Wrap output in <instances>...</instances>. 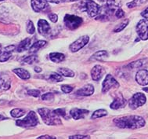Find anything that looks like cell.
<instances>
[{
    "label": "cell",
    "mask_w": 148,
    "mask_h": 139,
    "mask_svg": "<svg viewBox=\"0 0 148 139\" xmlns=\"http://www.w3.org/2000/svg\"><path fill=\"white\" fill-rule=\"evenodd\" d=\"M146 60H139V61H136V62H132L131 64H129V67H130L131 68H140L143 66V64H145Z\"/></svg>",
    "instance_id": "cell-31"
},
{
    "label": "cell",
    "mask_w": 148,
    "mask_h": 139,
    "mask_svg": "<svg viewBox=\"0 0 148 139\" xmlns=\"http://www.w3.org/2000/svg\"><path fill=\"white\" fill-rule=\"evenodd\" d=\"M0 1H3V0H0Z\"/></svg>",
    "instance_id": "cell-48"
},
{
    "label": "cell",
    "mask_w": 148,
    "mask_h": 139,
    "mask_svg": "<svg viewBox=\"0 0 148 139\" xmlns=\"http://www.w3.org/2000/svg\"><path fill=\"white\" fill-rule=\"evenodd\" d=\"M27 32L28 34H31V35H32L34 34L35 32V26H34V24H33V22L32 21H28L27 24Z\"/></svg>",
    "instance_id": "cell-32"
},
{
    "label": "cell",
    "mask_w": 148,
    "mask_h": 139,
    "mask_svg": "<svg viewBox=\"0 0 148 139\" xmlns=\"http://www.w3.org/2000/svg\"><path fill=\"white\" fill-rule=\"evenodd\" d=\"M49 80L53 82H61L63 81V75L57 72H51L49 74Z\"/></svg>",
    "instance_id": "cell-29"
},
{
    "label": "cell",
    "mask_w": 148,
    "mask_h": 139,
    "mask_svg": "<svg viewBox=\"0 0 148 139\" xmlns=\"http://www.w3.org/2000/svg\"><path fill=\"white\" fill-rule=\"evenodd\" d=\"M38 139H56V138L53 136H50V135H42L38 138Z\"/></svg>",
    "instance_id": "cell-40"
},
{
    "label": "cell",
    "mask_w": 148,
    "mask_h": 139,
    "mask_svg": "<svg viewBox=\"0 0 148 139\" xmlns=\"http://www.w3.org/2000/svg\"><path fill=\"white\" fill-rule=\"evenodd\" d=\"M35 71L36 72H42V68H41L35 67Z\"/></svg>",
    "instance_id": "cell-44"
},
{
    "label": "cell",
    "mask_w": 148,
    "mask_h": 139,
    "mask_svg": "<svg viewBox=\"0 0 148 139\" xmlns=\"http://www.w3.org/2000/svg\"><path fill=\"white\" fill-rule=\"evenodd\" d=\"M10 115L14 118H21L25 115V111L21 109H14L11 110Z\"/></svg>",
    "instance_id": "cell-27"
},
{
    "label": "cell",
    "mask_w": 148,
    "mask_h": 139,
    "mask_svg": "<svg viewBox=\"0 0 148 139\" xmlns=\"http://www.w3.org/2000/svg\"><path fill=\"white\" fill-rule=\"evenodd\" d=\"M47 45V42L45 40H38L37 42H35L32 46H31V47L29 48L30 53L32 54H35L36 52H38L40 49L43 48L44 46H46Z\"/></svg>",
    "instance_id": "cell-19"
},
{
    "label": "cell",
    "mask_w": 148,
    "mask_h": 139,
    "mask_svg": "<svg viewBox=\"0 0 148 139\" xmlns=\"http://www.w3.org/2000/svg\"><path fill=\"white\" fill-rule=\"evenodd\" d=\"M90 138V137L87 136V135H78V134H76V135H73V136L69 137V139H87Z\"/></svg>",
    "instance_id": "cell-38"
},
{
    "label": "cell",
    "mask_w": 148,
    "mask_h": 139,
    "mask_svg": "<svg viewBox=\"0 0 148 139\" xmlns=\"http://www.w3.org/2000/svg\"><path fill=\"white\" fill-rule=\"evenodd\" d=\"M58 72L60 75L65 77H74L75 76V72L71 69L67 68H60L58 69Z\"/></svg>",
    "instance_id": "cell-23"
},
{
    "label": "cell",
    "mask_w": 148,
    "mask_h": 139,
    "mask_svg": "<svg viewBox=\"0 0 148 139\" xmlns=\"http://www.w3.org/2000/svg\"><path fill=\"white\" fill-rule=\"evenodd\" d=\"M27 94H28V95H30V96L38 98V97L40 95V91H38V90H30V91H27Z\"/></svg>",
    "instance_id": "cell-35"
},
{
    "label": "cell",
    "mask_w": 148,
    "mask_h": 139,
    "mask_svg": "<svg viewBox=\"0 0 148 139\" xmlns=\"http://www.w3.org/2000/svg\"><path fill=\"white\" fill-rule=\"evenodd\" d=\"M78 0H60L61 3H72V2H75Z\"/></svg>",
    "instance_id": "cell-43"
},
{
    "label": "cell",
    "mask_w": 148,
    "mask_h": 139,
    "mask_svg": "<svg viewBox=\"0 0 148 139\" xmlns=\"http://www.w3.org/2000/svg\"><path fill=\"white\" fill-rule=\"evenodd\" d=\"M54 99V94L53 93H46L42 96L43 101H53Z\"/></svg>",
    "instance_id": "cell-33"
},
{
    "label": "cell",
    "mask_w": 148,
    "mask_h": 139,
    "mask_svg": "<svg viewBox=\"0 0 148 139\" xmlns=\"http://www.w3.org/2000/svg\"><path fill=\"white\" fill-rule=\"evenodd\" d=\"M143 91H147V92H148V89H147V88H143Z\"/></svg>",
    "instance_id": "cell-46"
},
{
    "label": "cell",
    "mask_w": 148,
    "mask_h": 139,
    "mask_svg": "<svg viewBox=\"0 0 148 139\" xmlns=\"http://www.w3.org/2000/svg\"><path fill=\"white\" fill-rule=\"evenodd\" d=\"M104 73H105L104 68L100 65V64H97L92 68L91 77L94 81H99L102 79Z\"/></svg>",
    "instance_id": "cell-10"
},
{
    "label": "cell",
    "mask_w": 148,
    "mask_h": 139,
    "mask_svg": "<svg viewBox=\"0 0 148 139\" xmlns=\"http://www.w3.org/2000/svg\"><path fill=\"white\" fill-rule=\"evenodd\" d=\"M86 10L90 17H96L100 12V6L92 0H86Z\"/></svg>",
    "instance_id": "cell-9"
},
{
    "label": "cell",
    "mask_w": 148,
    "mask_h": 139,
    "mask_svg": "<svg viewBox=\"0 0 148 139\" xmlns=\"http://www.w3.org/2000/svg\"><path fill=\"white\" fill-rule=\"evenodd\" d=\"M61 91L64 93V94H69L73 91V87L69 85H63L61 86Z\"/></svg>",
    "instance_id": "cell-34"
},
{
    "label": "cell",
    "mask_w": 148,
    "mask_h": 139,
    "mask_svg": "<svg viewBox=\"0 0 148 139\" xmlns=\"http://www.w3.org/2000/svg\"><path fill=\"white\" fill-rule=\"evenodd\" d=\"M2 50V49H1V45H0V51Z\"/></svg>",
    "instance_id": "cell-47"
},
{
    "label": "cell",
    "mask_w": 148,
    "mask_h": 139,
    "mask_svg": "<svg viewBox=\"0 0 148 139\" xmlns=\"http://www.w3.org/2000/svg\"><path fill=\"white\" fill-rule=\"evenodd\" d=\"M48 3H60V0H47Z\"/></svg>",
    "instance_id": "cell-42"
},
{
    "label": "cell",
    "mask_w": 148,
    "mask_h": 139,
    "mask_svg": "<svg viewBox=\"0 0 148 139\" xmlns=\"http://www.w3.org/2000/svg\"><path fill=\"white\" fill-rule=\"evenodd\" d=\"M13 72H14L17 76L22 80H29L31 78V75L30 73L27 72L26 69H24V68H15V69L13 70Z\"/></svg>",
    "instance_id": "cell-20"
},
{
    "label": "cell",
    "mask_w": 148,
    "mask_h": 139,
    "mask_svg": "<svg viewBox=\"0 0 148 139\" xmlns=\"http://www.w3.org/2000/svg\"><path fill=\"white\" fill-rule=\"evenodd\" d=\"M141 16L144 17V18L148 19V7L141 13Z\"/></svg>",
    "instance_id": "cell-41"
},
{
    "label": "cell",
    "mask_w": 148,
    "mask_h": 139,
    "mask_svg": "<svg viewBox=\"0 0 148 139\" xmlns=\"http://www.w3.org/2000/svg\"><path fill=\"white\" fill-rule=\"evenodd\" d=\"M0 118H1V115H0Z\"/></svg>",
    "instance_id": "cell-49"
},
{
    "label": "cell",
    "mask_w": 148,
    "mask_h": 139,
    "mask_svg": "<svg viewBox=\"0 0 148 139\" xmlns=\"http://www.w3.org/2000/svg\"><path fill=\"white\" fill-rule=\"evenodd\" d=\"M64 22L67 29L74 31L81 26L83 23V20L82 17L76 16V15L67 14L65 15L64 18Z\"/></svg>",
    "instance_id": "cell-4"
},
{
    "label": "cell",
    "mask_w": 148,
    "mask_h": 139,
    "mask_svg": "<svg viewBox=\"0 0 148 139\" xmlns=\"http://www.w3.org/2000/svg\"><path fill=\"white\" fill-rule=\"evenodd\" d=\"M49 59L51 60L52 62L54 63H60L63 61L65 60L64 54H61V53H51L49 54Z\"/></svg>",
    "instance_id": "cell-22"
},
{
    "label": "cell",
    "mask_w": 148,
    "mask_h": 139,
    "mask_svg": "<svg viewBox=\"0 0 148 139\" xmlns=\"http://www.w3.org/2000/svg\"><path fill=\"white\" fill-rule=\"evenodd\" d=\"M148 2V0H133L130 3H127V6L128 8H134V7H136V6H140L143 5V4H145Z\"/></svg>",
    "instance_id": "cell-25"
},
{
    "label": "cell",
    "mask_w": 148,
    "mask_h": 139,
    "mask_svg": "<svg viewBox=\"0 0 148 139\" xmlns=\"http://www.w3.org/2000/svg\"><path fill=\"white\" fill-rule=\"evenodd\" d=\"M126 100L123 98L121 94H119L114 99L113 102L110 104V108L111 109H119L124 108L126 105Z\"/></svg>",
    "instance_id": "cell-14"
},
{
    "label": "cell",
    "mask_w": 148,
    "mask_h": 139,
    "mask_svg": "<svg viewBox=\"0 0 148 139\" xmlns=\"http://www.w3.org/2000/svg\"><path fill=\"white\" fill-rule=\"evenodd\" d=\"M38 114L41 115L44 123L48 126L61 125L62 122L54 110H51L47 108H42L38 109Z\"/></svg>",
    "instance_id": "cell-2"
},
{
    "label": "cell",
    "mask_w": 148,
    "mask_h": 139,
    "mask_svg": "<svg viewBox=\"0 0 148 139\" xmlns=\"http://www.w3.org/2000/svg\"><path fill=\"white\" fill-rule=\"evenodd\" d=\"M125 16V12L122 10V9L120 7L115 12V17L117 18H121V17H123Z\"/></svg>",
    "instance_id": "cell-37"
},
{
    "label": "cell",
    "mask_w": 148,
    "mask_h": 139,
    "mask_svg": "<svg viewBox=\"0 0 148 139\" xmlns=\"http://www.w3.org/2000/svg\"><path fill=\"white\" fill-rule=\"evenodd\" d=\"M115 125L121 129H139L145 126V120L139 115H126L116 118L114 120Z\"/></svg>",
    "instance_id": "cell-1"
},
{
    "label": "cell",
    "mask_w": 148,
    "mask_h": 139,
    "mask_svg": "<svg viewBox=\"0 0 148 139\" xmlns=\"http://www.w3.org/2000/svg\"><path fill=\"white\" fill-rule=\"evenodd\" d=\"M48 17H49V19L53 23H56V22L58 21V16H57V14H49Z\"/></svg>",
    "instance_id": "cell-39"
},
{
    "label": "cell",
    "mask_w": 148,
    "mask_h": 139,
    "mask_svg": "<svg viewBox=\"0 0 148 139\" xmlns=\"http://www.w3.org/2000/svg\"><path fill=\"white\" fill-rule=\"evenodd\" d=\"M147 102V98L143 93H136L132 95L129 101V106L132 109H136L139 107L143 106Z\"/></svg>",
    "instance_id": "cell-5"
},
{
    "label": "cell",
    "mask_w": 148,
    "mask_h": 139,
    "mask_svg": "<svg viewBox=\"0 0 148 139\" xmlns=\"http://www.w3.org/2000/svg\"><path fill=\"white\" fill-rule=\"evenodd\" d=\"M119 86L120 84L119 83V82L116 80L110 74H108L103 82L102 92L103 94H105V93H108L110 89L117 88V87H119Z\"/></svg>",
    "instance_id": "cell-7"
},
{
    "label": "cell",
    "mask_w": 148,
    "mask_h": 139,
    "mask_svg": "<svg viewBox=\"0 0 148 139\" xmlns=\"http://www.w3.org/2000/svg\"><path fill=\"white\" fill-rule=\"evenodd\" d=\"M108 56V53L106 50H100L95 53L93 55H92V58L95 59V60H98V61H100V60H103L105 57Z\"/></svg>",
    "instance_id": "cell-26"
},
{
    "label": "cell",
    "mask_w": 148,
    "mask_h": 139,
    "mask_svg": "<svg viewBox=\"0 0 148 139\" xmlns=\"http://www.w3.org/2000/svg\"><path fill=\"white\" fill-rule=\"evenodd\" d=\"M30 47H31V39L27 38L19 43L16 50H17V52L21 53V52H24V51L28 50Z\"/></svg>",
    "instance_id": "cell-21"
},
{
    "label": "cell",
    "mask_w": 148,
    "mask_h": 139,
    "mask_svg": "<svg viewBox=\"0 0 148 139\" xmlns=\"http://www.w3.org/2000/svg\"><path fill=\"white\" fill-rule=\"evenodd\" d=\"M38 119L36 113L33 111L28 112L26 117L22 120H18L16 121V124L18 127L27 128V127H33L38 125Z\"/></svg>",
    "instance_id": "cell-3"
},
{
    "label": "cell",
    "mask_w": 148,
    "mask_h": 139,
    "mask_svg": "<svg viewBox=\"0 0 148 139\" xmlns=\"http://www.w3.org/2000/svg\"><path fill=\"white\" fill-rule=\"evenodd\" d=\"M54 112L57 113V115L61 117H66V111L64 109H57L54 110Z\"/></svg>",
    "instance_id": "cell-36"
},
{
    "label": "cell",
    "mask_w": 148,
    "mask_h": 139,
    "mask_svg": "<svg viewBox=\"0 0 148 139\" xmlns=\"http://www.w3.org/2000/svg\"><path fill=\"white\" fill-rule=\"evenodd\" d=\"M50 25L48 22L44 19H40L38 21V33L42 35H47L50 32Z\"/></svg>",
    "instance_id": "cell-13"
},
{
    "label": "cell",
    "mask_w": 148,
    "mask_h": 139,
    "mask_svg": "<svg viewBox=\"0 0 148 139\" xmlns=\"http://www.w3.org/2000/svg\"><path fill=\"white\" fill-rule=\"evenodd\" d=\"M94 87L91 84H86L82 88H80L78 91H77L76 94L78 96H83V97H88L90 96L94 93Z\"/></svg>",
    "instance_id": "cell-16"
},
{
    "label": "cell",
    "mask_w": 148,
    "mask_h": 139,
    "mask_svg": "<svg viewBox=\"0 0 148 139\" xmlns=\"http://www.w3.org/2000/svg\"><path fill=\"white\" fill-rule=\"evenodd\" d=\"M15 49L14 46H9L0 51V62H5L8 61L12 56V51Z\"/></svg>",
    "instance_id": "cell-15"
},
{
    "label": "cell",
    "mask_w": 148,
    "mask_h": 139,
    "mask_svg": "<svg viewBox=\"0 0 148 139\" xmlns=\"http://www.w3.org/2000/svg\"><path fill=\"white\" fill-rule=\"evenodd\" d=\"M11 86V79L8 75H0V90L7 91Z\"/></svg>",
    "instance_id": "cell-18"
},
{
    "label": "cell",
    "mask_w": 148,
    "mask_h": 139,
    "mask_svg": "<svg viewBox=\"0 0 148 139\" xmlns=\"http://www.w3.org/2000/svg\"><path fill=\"white\" fill-rule=\"evenodd\" d=\"M100 2H102V3H103V2H106V1H108V0H99Z\"/></svg>",
    "instance_id": "cell-45"
},
{
    "label": "cell",
    "mask_w": 148,
    "mask_h": 139,
    "mask_svg": "<svg viewBox=\"0 0 148 139\" xmlns=\"http://www.w3.org/2000/svg\"><path fill=\"white\" fill-rule=\"evenodd\" d=\"M136 32L142 40L148 39V20L147 18L140 20L136 25Z\"/></svg>",
    "instance_id": "cell-6"
},
{
    "label": "cell",
    "mask_w": 148,
    "mask_h": 139,
    "mask_svg": "<svg viewBox=\"0 0 148 139\" xmlns=\"http://www.w3.org/2000/svg\"><path fill=\"white\" fill-rule=\"evenodd\" d=\"M38 57L35 56V55H31V56L26 57L24 60L22 61L23 64H32L35 63L36 62H38Z\"/></svg>",
    "instance_id": "cell-28"
},
{
    "label": "cell",
    "mask_w": 148,
    "mask_h": 139,
    "mask_svg": "<svg viewBox=\"0 0 148 139\" xmlns=\"http://www.w3.org/2000/svg\"><path fill=\"white\" fill-rule=\"evenodd\" d=\"M136 80L138 84L141 86L148 85V71L146 69H141L138 71L136 75Z\"/></svg>",
    "instance_id": "cell-11"
},
{
    "label": "cell",
    "mask_w": 148,
    "mask_h": 139,
    "mask_svg": "<svg viewBox=\"0 0 148 139\" xmlns=\"http://www.w3.org/2000/svg\"><path fill=\"white\" fill-rule=\"evenodd\" d=\"M129 21L128 20V19H126V20L123 21L121 22V24H119V25H118V26H116V27L114 28V32H121V31H122V30H124L127 25L129 24Z\"/></svg>",
    "instance_id": "cell-30"
},
{
    "label": "cell",
    "mask_w": 148,
    "mask_h": 139,
    "mask_svg": "<svg viewBox=\"0 0 148 139\" xmlns=\"http://www.w3.org/2000/svg\"><path fill=\"white\" fill-rule=\"evenodd\" d=\"M89 37L88 35H83V36H81L79 37L75 40V42H73L70 46H69V49L72 52V53H75V52H78L81 49H82L85 46L89 43Z\"/></svg>",
    "instance_id": "cell-8"
},
{
    "label": "cell",
    "mask_w": 148,
    "mask_h": 139,
    "mask_svg": "<svg viewBox=\"0 0 148 139\" xmlns=\"http://www.w3.org/2000/svg\"><path fill=\"white\" fill-rule=\"evenodd\" d=\"M108 115V111L105 109H98L97 111H95L92 115L91 116V119L92 120H96V119H98V118L103 117V116H106Z\"/></svg>",
    "instance_id": "cell-24"
},
{
    "label": "cell",
    "mask_w": 148,
    "mask_h": 139,
    "mask_svg": "<svg viewBox=\"0 0 148 139\" xmlns=\"http://www.w3.org/2000/svg\"><path fill=\"white\" fill-rule=\"evenodd\" d=\"M87 114H89V111L85 109H80L78 108H75L70 111L71 116L74 119V120H80V119H84Z\"/></svg>",
    "instance_id": "cell-17"
},
{
    "label": "cell",
    "mask_w": 148,
    "mask_h": 139,
    "mask_svg": "<svg viewBox=\"0 0 148 139\" xmlns=\"http://www.w3.org/2000/svg\"><path fill=\"white\" fill-rule=\"evenodd\" d=\"M31 5L33 10L36 13H39L42 10H44L48 6L47 0H32Z\"/></svg>",
    "instance_id": "cell-12"
}]
</instances>
